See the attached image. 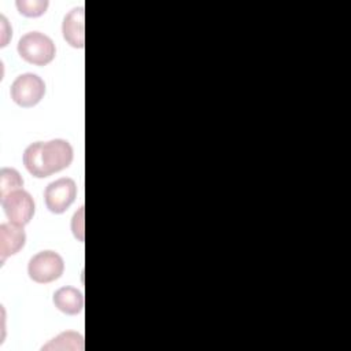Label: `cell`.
<instances>
[{"label": "cell", "mask_w": 351, "mask_h": 351, "mask_svg": "<svg viewBox=\"0 0 351 351\" xmlns=\"http://www.w3.org/2000/svg\"><path fill=\"white\" fill-rule=\"evenodd\" d=\"M73 162V147L63 138L49 141H36L23 152V165L26 170L37 177L45 178L69 167Z\"/></svg>", "instance_id": "obj_1"}, {"label": "cell", "mask_w": 351, "mask_h": 351, "mask_svg": "<svg viewBox=\"0 0 351 351\" xmlns=\"http://www.w3.org/2000/svg\"><path fill=\"white\" fill-rule=\"evenodd\" d=\"M19 56L30 64L45 66L51 63L56 55L53 41L44 33L29 32L18 41Z\"/></svg>", "instance_id": "obj_2"}, {"label": "cell", "mask_w": 351, "mask_h": 351, "mask_svg": "<svg viewBox=\"0 0 351 351\" xmlns=\"http://www.w3.org/2000/svg\"><path fill=\"white\" fill-rule=\"evenodd\" d=\"M64 271L63 258L55 251L37 252L27 265L29 277L38 284H48L58 280Z\"/></svg>", "instance_id": "obj_3"}, {"label": "cell", "mask_w": 351, "mask_h": 351, "mask_svg": "<svg viewBox=\"0 0 351 351\" xmlns=\"http://www.w3.org/2000/svg\"><path fill=\"white\" fill-rule=\"evenodd\" d=\"M11 99L21 107H33L41 101L45 95L44 81L33 73H25L15 78L10 89Z\"/></svg>", "instance_id": "obj_4"}, {"label": "cell", "mask_w": 351, "mask_h": 351, "mask_svg": "<svg viewBox=\"0 0 351 351\" xmlns=\"http://www.w3.org/2000/svg\"><path fill=\"white\" fill-rule=\"evenodd\" d=\"M4 214L11 223L25 226L34 215V200L26 191L16 189L0 199Z\"/></svg>", "instance_id": "obj_5"}, {"label": "cell", "mask_w": 351, "mask_h": 351, "mask_svg": "<svg viewBox=\"0 0 351 351\" xmlns=\"http://www.w3.org/2000/svg\"><path fill=\"white\" fill-rule=\"evenodd\" d=\"M77 197V184L73 178L62 177L49 182L44 191L45 206L51 213H64Z\"/></svg>", "instance_id": "obj_6"}, {"label": "cell", "mask_w": 351, "mask_h": 351, "mask_svg": "<svg viewBox=\"0 0 351 351\" xmlns=\"http://www.w3.org/2000/svg\"><path fill=\"white\" fill-rule=\"evenodd\" d=\"M26 241V234L23 226L7 222L0 225V261L5 259L16 252H19Z\"/></svg>", "instance_id": "obj_7"}, {"label": "cell", "mask_w": 351, "mask_h": 351, "mask_svg": "<svg viewBox=\"0 0 351 351\" xmlns=\"http://www.w3.org/2000/svg\"><path fill=\"white\" fill-rule=\"evenodd\" d=\"M84 15V7H75L64 16L62 23L63 38L74 48H84L85 45Z\"/></svg>", "instance_id": "obj_8"}, {"label": "cell", "mask_w": 351, "mask_h": 351, "mask_svg": "<svg viewBox=\"0 0 351 351\" xmlns=\"http://www.w3.org/2000/svg\"><path fill=\"white\" fill-rule=\"evenodd\" d=\"M53 304L62 313L75 315L84 308V295L74 287H62L53 293Z\"/></svg>", "instance_id": "obj_9"}, {"label": "cell", "mask_w": 351, "mask_h": 351, "mask_svg": "<svg viewBox=\"0 0 351 351\" xmlns=\"http://www.w3.org/2000/svg\"><path fill=\"white\" fill-rule=\"evenodd\" d=\"M82 350L84 348V337L77 332H63L53 337L43 350Z\"/></svg>", "instance_id": "obj_10"}, {"label": "cell", "mask_w": 351, "mask_h": 351, "mask_svg": "<svg viewBox=\"0 0 351 351\" xmlns=\"http://www.w3.org/2000/svg\"><path fill=\"white\" fill-rule=\"evenodd\" d=\"M23 180L21 174L12 167H3L0 170V199L12 191L21 189Z\"/></svg>", "instance_id": "obj_11"}, {"label": "cell", "mask_w": 351, "mask_h": 351, "mask_svg": "<svg viewBox=\"0 0 351 351\" xmlns=\"http://www.w3.org/2000/svg\"><path fill=\"white\" fill-rule=\"evenodd\" d=\"M18 11L29 18H37L43 15L48 8L47 0H18L16 1Z\"/></svg>", "instance_id": "obj_12"}, {"label": "cell", "mask_w": 351, "mask_h": 351, "mask_svg": "<svg viewBox=\"0 0 351 351\" xmlns=\"http://www.w3.org/2000/svg\"><path fill=\"white\" fill-rule=\"evenodd\" d=\"M84 207L81 206L80 207V211L74 214L73 217V222H71V229H73V233L74 236L80 240V241H84Z\"/></svg>", "instance_id": "obj_13"}]
</instances>
